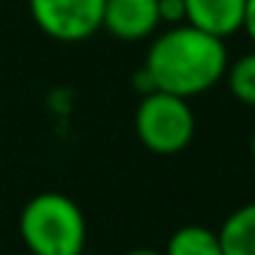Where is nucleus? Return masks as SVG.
<instances>
[{
	"label": "nucleus",
	"mask_w": 255,
	"mask_h": 255,
	"mask_svg": "<svg viewBox=\"0 0 255 255\" xmlns=\"http://www.w3.org/2000/svg\"><path fill=\"white\" fill-rule=\"evenodd\" d=\"M228 63L225 41L181 22L151 41L143 69L154 91L192 99L225 80Z\"/></svg>",
	"instance_id": "obj_1"
},
{
	"label": "nucleus",
	"mask_w": 255,
	"mask_h": 255,
	"mask_svg": "<svg viewBox=\"0 0 255 255\" xmlns=\"http://www.w3.org/2000/svg\"><path fill=\"white\" fill-rule=\"evenodd\" d=\"M19 236L28 255H80L88 239V222L72 198L41 192L19 214Z\"/></svg>",
	"instance_id": "obj_2"
},
{
	"label": "nucleus",
	"mask_w": 255,
	"mask_h": 255,
	"mask_svg": "<svg viewBox=\"0 0 255 255\" xmlns=\"http://www.w3.org/2000/svg\"><path fill=\"white\" fill-rule=\"evenodd\" d=\"M134 132L148 151L170 156L184 151L195 137V113L189 99L151 91L140 99L134 113Z\"/></svg>",
	"instance_id": "obj_3"
},
{
	"label": "nucleus",
	"mask_w": 255,
	"mask_h": 255,
	"mask_svg": "<svg viewBox=\"0 0 255 255\" xmlns=\"http://www.w3.org/2000/svg\"><path fill=\"white\" fill-rule=\"evenodd\" d=\"M36 28L55 41H83L102 30L105 0H28Z\"/></svg>",
	"instance_id": "obj_4"
},
{
	"label": "nucleus",
	"mask_w": 255,
	"mask_h": 255,
	"mask_svg": "<svg viewBox=\"0 0 255 255\" xmlns=\"http://www.w3.org/2000/svg\"><path fill=\"white\" fill-rule=\"evenodd\" d=\"M159 28V0H105L102 30L116 39L143 41Z\"/></svg>",
	"instance_id": "obj_5"
},
{
	"label": "nucleus",
	"mask_w": 255,
	"mask_h": 255,
	"mask_svg": "<svg viewBox=\"0 0 255 255\" xmlns=\"http://www.w3.org/2000/svg\"><path fill=\"white\" fill-rule=\"evenodd\" d=\"M247 0H184V22L225 41L239 33Z\"/></svg>",
	"instance_id": "obj_6"
},
{
	"label": "nucleus",
	"mask_w": 255,
	"mask_h": 255,
	"mask_svg": "<svg viewBox=\"0 0 255 255\" xmlns=\"http://www.w3.org/2000/svg\"><path fill=\"white\" fill-rule=\"evenodd\" d=\"M217 233L225 255H255V203L231 211Z\"/></svg>",
	"instance_id": "obj_7"
},
{
	"label": "nucleus",
	"mask_w": 255,
	"mask_h": 255,
	"mask_svg": "<svg viewBox=\"0 0 255 255\" xmlns=\"http://www.w3.org/2000/svg\"><path fill=\"white\" fill-rule=\"evenodd\" d=\"M165 255H225L220 233L203 225H184L167 239Z\"/></svg>",
	"instance_id": "obj_8"
},
{
	"label": "nucleus",
	"mask_w": 255,
	"mask_h": 255,
	"mask_svg": "<svg viewBox=\"0 0 255 255\" xmlns=\"http://www.w3.org/2000/svg\"><path fill=\"white\" fill-rule=\"evenodd\" d=\"M225 83L236 102H242L247 107H255V52H247L239 61L228 63Z\"/></svg>",
	"instance_id": "obj_9"
},
{
	"label": "nucleus",
	"mask_w": 255,
	"mask_h": 255,
	"mask_svg": "<svg viewBox=\"0 0 255 255\" xmlns=\"http://www.w3.org/2000/svg\"><path fill=\"white\" fill-rule=\"evenodd\" d=\"M159 22L162 25H181L184 22V0H159Z\"/></svg>",
	"instance_id": "obj_10"
},
{
	"label": "nucleus",
	"mask_w": 255,
	"mask_h": 255,
	"mask_svg": "<svg viewBox=\"0 0 255 255\" xmlns=\"http://www.w3.org/2000/svg\"><path fill=\"white\" fill-rule=\"evenodd\" d=\"M242 30L250 36V41L255 44V0H247V6H244V22H242Z\"/></svg>",
	"instance_id": "obj_11"
},
{
	"label": "nucleus",
	"mask_w": 255,
	"mask_h": 255,
	"mask_svg": "<svg viewBox=\"0 0 255 255\" xmlns=\"http://www.w3.org/2000/svg\"><path fill=\"white\" fill-rule=\"evenodd\" d=\"M124 255H165V253H159V250H148V247H140V250H129V253H124Z\"/></svg>",
	"instance_id": "obj_12"
},
{
	"label": "nucleus",
	"mask_w": 255,
	"mask_h": 255,
	"mask_svg": "<svg viewBox=\"0 0 255 255\" xmlns=\"http://www.w3.org/2000/svg\"><path fill=\"white\" fill-rule=\"evenodd\" d=\"M250 156H253V162H255V132H253V140H250Z\"/></svg>",
	"instance_id": "obj_13"
},
{
	"label": "nucleus",
	"mask_w": 255,
	"mask_h": 255,
	"mask_svg": "<svg viewBox=\"0 0 255 255\" xmlns=\"http://www.w3.org/2000/svg\"><path fill=\"white\" fill-rule=\"evenodd\" d=\"M80 255H94V253H85V250H83V253H80Z\"/></svg>",
	"instance_id": "obj_14"
}]
</instances>
